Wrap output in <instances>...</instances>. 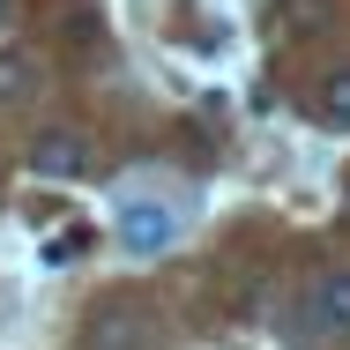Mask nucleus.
Returning a JSON list of instances; mask_svg holds the SVG:
<instances>
[{
	"label": "nucleus",
	"mask_w": 350,
	"mask_h": 350,
	"mask_svg": "<svg viewBox=\"0 0 350 350\" xmlns=\"http://www.w3.org/2000/svg\"><path fill=\"white\" fill-rule=\"evenodd\" d=\"M172 231H179V216L164 209V202H127V216H120V239H127L135 254H157V246H172Z\"/></svg>",
	"instance_id": "obj_1"
},
{
	"label": "nucleus",
	"mask_w": 350,
	"mask_h": 350,
	"mask_svg": "<svg viewBox=\"0 0 350 350\" xmlns=\"http://www.w3.org/2000/svg\"><path fill=\"white\" fill-rule=\"evenodd\" d=\"M82 350H149V313H127V306L120 313H97Z\"/></svg>",
	"instance_id": "obj_2"
},
{
	"label": "nucleus",
	"mask_w": 350,
	"mask_h": 350,
	"mask_svg": "<svg viewBox=\"0 0 350 350\" xmlns=\"http://www.w3.org/2000/svg\"><path fill=\"white\" fill-rule=\"evenodd\" d=\"M30 172H45V179H75V172H82V135H68V127L38 135V142H30Z\"/></svg>",
	"instance_id": "obj_3"
},
{
	"label": "nucleus",
	"mask_w": 350,
	"mask_h": 350,
	"mask_svg": "<svg viewBox=\"0 0 350 350\" xmlns=\"http://www.w3.org/2000/svg\"><path fill=\"white\" fill-rule=\"evenodd\" d=\"M313 328L350 336V269H328V276L313 283Z\"/></svg>",
	"instance_id": "obj_4"
},
{
	"label": "nucleus",
	"mask_w": 350,
	"mask_h": 350,
	"mask_svg": "<svg viewBox=\"0 0 350 350\" xmlns=\"http://www.w3.org/2000/svg\"><path fill=\"white\" fill-rule=\"evenodd\" d=\"M30 82H38V75H30V60H23V53H0V105H8V97H23Z\"/></svg>",
	"instance_id": "obj_5"
},
{
	"label": "nucleus",
	"mask_w": 350,
	"mask_h": 350,
	"mask_svg": "<svg viewBox=\"0 0 350 350\" xmlns=\"http://www.w3.org/2000/svg\"><path fill=\"white\" fill-rule=\"evenodd\" d=\"M321 112H328V127H350V68L328 75V97H321Z\"/></svg>",
	"instance_id": "obj_6"
},
{
	"label": "nucleus",
	"mask_w": 350,
	"mask_h": 350,
	"mask_svg": "<svg viewBox=\"0 0 350 350\" xmlns=\"http://www.w3.org/2000/svg\"><path fill=\"white\" fill-rule=\"evenodd\" d=\"M283 15H291V23H306V30H313V23H321V15H328V8H321V0H283Z\"/></svg>",
	"instance_id": "obj_7"
}]
</instances>
